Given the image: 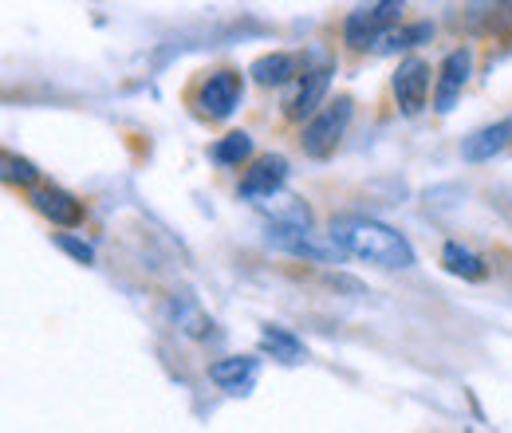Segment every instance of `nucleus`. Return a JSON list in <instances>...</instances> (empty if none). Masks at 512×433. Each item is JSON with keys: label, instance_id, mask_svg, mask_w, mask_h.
I'll use <instances>...</instances> for the list:
<instances>
[{"label": "nucleus", "instance_id": "nucleus-1", "mask_svg": "<svg viewBox=\"0 0 512 433\" xmlns=\"http://www.w3.org/2000/svg\"><path fill=\"white\" fill-rule=\"evenodd\" d=\"M331 237L343 245L347 256L367 260V264H375V268H410V264H414L410 241H406L398 229L375 221V217H359V213L339 217V221L331 225Z\"/></svg>", "mask_w": 512, "mask_h": 433}, {"label": "nucleus", "instance_id": "nucleus-2", "mask_svg": "<svg viewBox=\"0 0 512 433\" xmlns=\"http://www.w3.org/2000/svg\"><path fill=\"white\" fill-rule=\"evenodd\" d=\"M268 245L284 248L292 256H304V260H316V264H339L347 256L343 245L331 233H316L312 225H280V221H268Z\"/></svg>", "mask_w": 512, "mask_h": 433}, {"label": "nucleus", "instance_id": "nucleus-3", "mask_svg": "<svg viewBox=\"0 0 512 433\" xmlns=\"http://www.w3.org/2000/svg\"><path fill=\"white\" fill-rule=\"evenodd\" d=\"M351 115H355V103H351L347 95H339L335 103H323L320 111L308 119V126H304V150H308L312 158L335 154L339 138H343L347 126H351Z\"/></svg>", "mask_w": 512, "mask_h": 433}, {"label": "nucleus", "instance_id": "nucleus-4", "mask_svg": "<svg viewBox=\"0 0 512 433\" xmlns=\"http://www.w3.org/2000/svg\"><path fill=\"white\" fill-rule=\"evenodd\" d=\"M327 83H331V63L304 67V75L296 79V91H292L288 103H284V115H288L292 123L312 119V115L323 107V99H327Z\"/></svg>", "mask_w": 512, "mask_h": 433}, {"label": "nucleus", "instance_id": "nucleus-5", "mask_svg": "<svg viewBox=\"0 0 512 433\" xmlns=\"http://www.w3.org/2000/svg\"><path fill=\"white\" fill-rule=\"evenodd\" d=\"M197 103H201V115L209 119H229L241 103V75L237 71H213L201 91H197Z\"/></svg>", "mask_w": 512, "mask_h": 433}, {"label": "nucleus", "instance_id": "nucleus-6", "mask_svg": "<svg viewBox=\"0 0 512 433\" xmlns=\"http://www.w3.org/2000/svg\"><path fill=\"white\" fill-rule=\"evenodd\" d=\"M430 75L434 71H430L426 60L398 63V71H394V99H398V107L406 115H418L426 107V99H430Z\"/></svg>", "mask_w": 512, "mask_h": 433}, {"label": "nucleus", "instance_id": "nucleus-7", "mask_svg": "<svg viewBox=\"0 0 512 433\" xmlns=\"http://www.w3.org/2000/svg\"><path fill=\"white\" fill-rule=\"evenodd\" d=\"M288 182V158H280V154H264V158H256L253 166H249V174H245V182H241V197L245 201H268L272 193H280Z\"/></svg>", "mask_w": 512, "mask_h": 433}, {"label": "nucleus", "instance_id": "nucleus-8", "mask_svg": "<svg viewBox=\"0 0 512 433\" xmlns=\"http://www.w3.org/2000/svg\"><path fill=\"white\" fill-rule=\"evenodd\" d=\"M469 71H473V56L461 48V52H449L446 63H442V79H438V91H434V111L438 115H449L457 95L465 91L469 83Z\"/></svg>", "mask_w": 512, "mask_h": 433}, {"label": "nucleus", "instance_id": "nucleus-9", "mask_svg": "<svg viewBox=\"0 0 512 433\" xmlns=\"http://www.w3.org/2000/svg\"><path fill=\"white\" fill-rule=\"evenodd\" d=\"M209 378H213L221 390H229V394H249L256 386V378H260V359H253V355L217 359V363L209 367Z\"/></svg>", "mask_w": 512, "mask_h": 433}, {"label": "nucleus", "instance_id": "nucleus-10", "mask_svg": "<svg viewBox=\"0 0 512 433\" xmlns=\"http://www.w3.org/2000/svg\"><path fill=\"white\" fill-rule=\"evenodd\" d=\"M32 205H36L52 225H60V229H75V225L83 221V205H79L67 189H56V186L32 189Z\"/></svg>", "mask_w": 512, "mask_h": 433}, {"label": "nucleus", "instance_id": "nucleus-11", "mask_svg": "<svg viewBox=\"0 0 512 433\" xmlns=\"http://www.w3.org/2000/svg\"><path fill=\"white\" fill-rule=\"evenodd\" d=\"M509 138H512V119L509 123L485 126V130H477V134H469L461 142V158L465 162H489L493 154H501L509 146Z\"/></svg>", "mask_w": 512, "mask_h": 433}, {"label": "nucleus", "instance_id": "nucleus-12", "mask_svg": "<svg viewBox=\"0 0 512 433\" xmlns=\"http://www.w3.org/2000/svg\"><path fill=\"white\" fill-rule=\"evenodd\" d=\"M249 75H253L260 87H284L288 79L300 75V60L288 56V52H272V56H260V60L249 67Z\"/></svg>", "mask_w": 512, "mask_h": 433}, {"label": "nucleus", "instance_id": "nucleus-13", "mask_svg": "<svg viewBox=\"0 0 512 433\" xmlns=\"http://www.w3.org/2000/svg\"><path fill=\"white\" fill-rule=\"evenodd\" d=\"M379 36H383V24H379L375 8H359V12H351L347 24H343V40H347V48H355V52L375 48Z\"/></svg>", "mask_w": 512, "mask_h": 433}, {"label": "nucleus", "instance_id": "nucleus-14", "mask_svg": "<svg viewBox=\"0 0 512 433\" xmlns=\"http://www.w3.org/2000/svg\"><path fill=\"white\" fill-rule=\"evenodd\" d=\"M260 347H264L272 359L288 363V367H292V363H304V343H300L292 331H284V327H272V323H268V327L260 331Z\"/></svg>", "mask_w": 512, "mask_h": 433}, {"label": "nucleus", "instance_id": "nucleus-15", "mask_svg": "<svg viewBox=\"0 0 512 433\" xmlns=\"http://www.w3.org/2000/svg\"><path fill=\"white\" fill-rule=\"evenodd\" d=\"M256 209H264L272 221L280 225H312V209L300 201V197H288V193H272L268 201H260Z\"/></svg>", "mask_w": 512, "mask_h": 433}, {"label": "nucleus", "instance_id": "nucleus-16", "mask_svg": "<svg viewBox=\"0 0 512 433\" xmlns=\"http://www.w3.org/2000/svg\"><path fill=\"white\" fill-rule=\"evenodd\" d=\"M442 264H446V272L461 276V280H485V260L477 252H469L465 245H457V241H449L442 248Z\"/></svg>", "mask_w": 512, "mask_h": 433}, {"label": "nucleus", "instance_id": "nucleus-17", "mask_svg": "<svg viewBox=\"0 0 512 433\" xmlns=\"http://www.w3.org/2000/svg\"><path fill=\"white\" fill-rule=\"evenodd\" d=\"M434 36V24H414V28H386L383 36L375 40V48L390 56V52H406V48H414V44H422V40H430Z\"/></svg>", "mask_w": 512, "mask_h": 433}, {"label": "nucleus", "instance_id": "nucleus-18", "mask_svg": "<svg viewBox=\"0 0 512 433\" xmlns=\"http://www.w3.org/2000/svg\"><path fill=\"white\" fill-rule=\"evenodd\" d=\"M253 158V138L245 134V130H233V134H225L217 146H213V162L217 166H241V162H249Z\"/></svg>", "mask_w": 512, "mask_h": 433}, {"label": "nucleus", "instance_id": "nucleus-19", "mask_svg": "<svg viewBox=\"0 0 512 433\" xmlns=\"http://www.w3.org/2000/svg\"><path fill=\"white\" fill-rule=\"evenodd\" d=\"M4 178L12 182V186H36V166L32 162H24V158H16V154H4Z\"/></svg>", "mask_w": 512, "mask_h": 433}, {"label": "nucleus", "instance_id": "nucleus-20", "mask_svg": "<svg viewBox=\"0 0 512 433\" xmlns=\"http://www.w3.org/2000/svg\"><path fill=\"white\" fill-rule=\"evenodd\" d=\"M56 245L64 248L71 260H79V264H95V248L87 245V241H79V237H71V233H60Z\"/></svg>", "mask_w": 512, "mask_h": 433}, {"label": "nucleus", "instance_id": "nucleus-21", "mask_svg": "<svg viewBox=\"0 0 512 433\" xmlns=\"http://www.w3.org/2000/svg\"><path fill=\"white\" fill-rule=\"evenodd\" d=\"M375 8V16H379V24L386 28H394L398 20H402V8H406V0H379V4H371Z\"/></svg>", "mask_w": 512, "mask_h": 433}, {"label": "nucleus", "instance_id": "nucleus-22", "mask_svg": "<svg viewBox=\"0 0 512 433\" xmlns=\"http://www.w3.org/2000/svg\"><path fill=\"white\" fill-rule=\"evenodd\" d=\"M501 4H505V0H469V20L481 24V20H489L493 12H501Z\"/></svg>", "mask_w": 512, "mask_h": 433}]
</instances>
